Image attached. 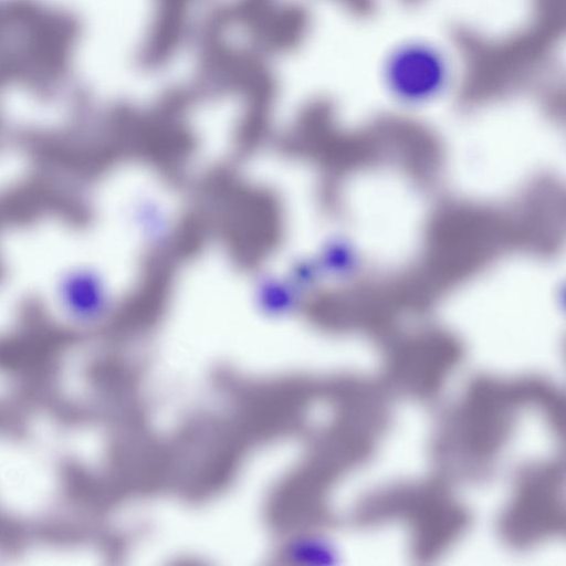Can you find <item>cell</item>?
<instances>
[{
    "label": "cell",
    "mask_w": 566,
    "mask_h": 566,
    "mask_svg": "<svg viewBox=\"0 0 566 566\" xmlns=\"http://www.w3.org/2000/svg\"><path fill=\"white\" fill-rule=\"evenodd\" d=\"M392 82L405 93L426 94L434 90L444 75L440 56L427 46H407L397 52L388 66Z\"/></svg>",
    "instance_id": "6da1fadb"
},
{
    "label": "cell",
    "mask_w": 566,
    "mask_h": 566,
    "mask_svg": "<svg viewBox=\"0 0 566 566\" xmlns=\"http://www.w3.org/2000/svg\"><path fill=\"white\" fill-rule=\"evenodd\" d=\"M86 275L72 272L60 284L61 296L66 306L77 316L92 319L98 316L101 307L94 294L88 292L91 284Z\"/></svg>",
    "instance_id": "7a4b0ae2"
}]
</instances>
